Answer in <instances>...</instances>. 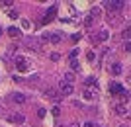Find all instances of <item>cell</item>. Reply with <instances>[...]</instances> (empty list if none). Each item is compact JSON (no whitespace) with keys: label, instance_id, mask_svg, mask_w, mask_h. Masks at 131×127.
I'll return each instance as SVG.
<instances>
[{"label":"cell","instance_id":"6da1fadb","mask_svg":"<svg viewBox=\"0 0 131 127\" xmlns=\"http://www.w3.org/2000/svg\"><path fill=\"white\" fill-rule=\"evenodd\" d=\"M22 45H24V47H27V49H31V51H41V47H43V45L39 43V39L37 37H31V35L24 37L22 39Z\"/></svg>","mask_w":131,"mask_h":127},{"label":"cell","instance_id":"7a4b0ae2","mask_svg":"<svg viewBox=\"0 0 131 127\" xmlns=\"http://www.w3.org/2000/svg\"><path fill=\"white\" fill-rule=\"evenodd\" d=\"M123 6H125L123 0H108V2H106V8H108L110 14H115V12L123 10Z\"/></svg>","mask_w":131,"mask_h":127},{"label":"cell","instance_id":"3957f363","mask_svg":"<svg viewBox=\"0 0 131 127\" xmlns=\"http://www.w3.org/2000/svg\"><path fill=\"white\" fill-rule=\"evenodd\" d=\"M16 68L20 72H26L29 68V61H27L26 57H16Z\"/></svg>","mask_w":131,"mask_h":127},{"label":"cell","instance_id":"277c9868","mask_svg":"<svg viewBox=\"0 0 131 127\" xmlns=\"http://www.w3.org/2000/svg\"><path fill=\"white\" fill-rule=\"evenodd\" d=\"M82 98L88 100V102H94V100L98 98V92H96L94 88H84L82 90Z\"/></svg>","mask_w":131,"mask_h":127},{"label":"cell","instance_id":"5b68a950","mask_svg":"<svg viewBox=\"0 0 131 127\" xmlns=\"http://www.w3.org/2000/svg\"><path fill=\"white\" fill-rule=\"evenodd\" d=\"M43 94L47 96L49 100H53V102H61V100H63V96H61V94H59V92H57L55 88H47V90L43 92Z\"/></svg>","mask_w":131,"mask_h":127},{"label":"cell","instance_id":"8992f818","mask_svg":"<svg viewBox=\"0 0 131 127\" xmlns=\"http://www.w3.org/2000/svg\"><path fill=\"white\" fill-rule=\"evenodd\" d=\"M8 121L22 125V123L26 121V116H24V113H18V111H14V113H10V116H8Z\"/></svg>","mask_w":131,"mask_h":127},{"label":"cell","instance_id":"52a82bcc","mask_svg":"<svg viewBox=\"0 0 131 127\" xmlns=\"http://www.w3.org/2000/svg\"><path fill=\"white\" fill-rule=\"evenodd\" d=\"M59 90H61V96H71L72 92H74L72 84H69V82H61L59 84Z\"/></svg>","mask_w":131,"mask_h":127},{"label":"cell","instance_id":"ba28073f","mask_svg":"<svg viewBox=\"0 0 131 127\" xmlns=\"http://www.w3.org/2000/svg\"><path fill=\"white\" fill-rule=\"evenodd\" d=\"M55 12H57V6H49V8H47V14H45L43 20H41V24H49L51 18L55 16Z\"/></svg>","mask_w":131,"mask_h":127},{"label":"cell","instance_id":"9c48e42d","mask_svg":"<svg viewBox=\"0 0 131 127\" xmlns=\"http://www.w3.org/2000/svg\"><path fill=\"white\" fill-rule=\"evenodd\" d=\"M110 92H112V94H121V92H123V86H121L119 82H112L110 84Z\"/></svg>","mask_w":131,"mask_h":127},{"label":"cell","instance_id":"30bf717a","mask_svg":"<svg viewBox=\"0 0 131 127\" xmlns=\"http://www.w3.org/2000/svg\"><path fill=\"white\" fill-rule=\"evenodd\" d=\"M114 108H115V116H119V117L127 116V106H123V104H115Z\"/></svg>","mask_w":131,"mask_h":127},{"label":"cell","instance_id":"8fae6325","mask_svg":"<svg viewBox=\"0 0 131 127\" xmlns=\"http://www.w3.org/2000/svg\"><path fill=\"white\" fill-rule=\"evenodd\" d=\"M12 100H14L16 104H24V102H26V96H24L22 92H14V94H12Z\"/></svg>","mask_w":131,"mask_h":127},{"label":"cell","instance_id":"7c38bea8","mask_svg":"<svg viewBox=\"0 0 131 127\" xmlns=\"http://www.w3.org/2000/svg\"><path fill=\"white\" fill-rule=\"evenodd\" d=\"M127 100H129V92H127V90H123V92L119 94V98H117V104H123V106H125Z\"/></svg>","mask_w":131,"mask_h":127},{"label":"cell","instance_id":"4fadbf2b","mask_svg":"<svg viewBox=\"0 0 131 127\" xmlns=\"http://www.w3.org/2000/svg\"><path fill=\"white\" fill-rule=\"evenodd\" d=\"M84 84H86V88H94V90L98 88V82H96V78H94V76L86 78V82H84Z\"/></svg>","mask_w":131,"mask_h":127},{"label":"cell","instance_id":"5bb4252c","mask_svg":"<svg viewBox=\"0 0 131 127\" xmlns=\"http://www.w3.org/2000/svg\"><path fill=\"white\" fill-rule=\"evenodd\" d=\"M121 71H123V68H121L119 63H114V65H112V74H114V76H119Z\"/></svg>","mask_w":131,"mask_h":127},{"label":"cell","instance_id":"9a60e30c","mask_svg":"<svg viewBox=\"0 0 131 127\" xmlns=\"http://www.w3.org/2000/svg\"><path fill=\"white\" fill-rule=\"evenodd\" d=\"M61 39H63L61 33H49V41H51V43H59Z\"/></svg>","mask_w":131,"mask_h":127},{"label":"cell","instance_id":"2e32d148","mask_svg":"<svg viewBox=\"0 0 131 127\" xmlns=\"http://www.w3.org/2000/svg\"><path fill=\"white\" fill-rule=\"evenodd\" d=\"M100 16H102V10H100L98 6H94L92 10H90V18L94 20V18H100Z\"/></svg>","mask_w":131,"mask_h":127},{"label":"cell","instance_id":"e0dca14e","mask_svg":"<svg viewBox=\"0 0 131 127\" xmlns=\"http://www.w3.org/2000/svg\"><path fill=\"white\" fill-rule=\"evenodd\" d=\"M8 33H10L12 37H18V35H22V29H18V28H8Z\"/></svg>","mask_w":131,"mask_h":127},{"label":"cell","instance_id":"ac0fdd59","mask_svg":"<svg viewBox=\"0 0 131 127\" xmlns=\"http://www.w3.org/2000/svg\"><path fill=\"white\" fill-rule=\"evenodd\" d=\"M108 37H110V33L106 31V29H102V31L98 33V37H96V39H100V41H108Z\"/></svg>","mask_w":131,"mask_h":127},{"label":"cell","instance_id":"d6986e66","mask_svg":"<svg viewBox=\"0 0 131 127\" xmlns=\"http://www.w3.org/2000/svg\"><path fill=\"white\" fill-rule=\"evenodd\" d=\"M121 37L125 39V41H129V37H131V28H125V29H123V33H121Z\"/></svg>","mask_w":131,"mask_h":127},{"label":"cell","instance_id":"ffe728a7","mask_svg":"<svg viewBox=\"0 0 131 127\" xmlns=\"http://www.w3.org/2000/svg\"><path fill=\"white\" fill-rule=\"evenodd\" d=\"M65 80L67 82H74V72H65Z\"/></svg>","mask_w":131,"mask_h":127},{"label":"cell","instance_id":"44dd1931","mask_svg":"<svg viewBox=\"0 0 131 127\" xmlns=\"http://www.w3.org/2000/svg\"><path fill=\"white\" fill-rule=\"evenodd\" d=\"M71 106H72V108H77V110H80V108H82V102H78V100H72Z\"/></svg>","mask_w":131,"mask_h":127},{"label":"cell","instance_id":"7402d4cb","mask_svg":"<svg viewBox=\"0 0 131 127\" xmlns=\"http://www.w3.org/2000/svg\"><path fill=\"white\" fill-rule=\"evenodd\" d=\"M71 68H72V71H78V68H80V65H78L77 59H74V61H71Z\"/></svg>","mask_w":131,"mask_h":127},{"label":"cell","instance_id":"603a6c76","mask_svg":"<svg viewBox=\"0 0 131 127\" xmlns=\"http://www.w3.org/2000/svg\"><path fill=\"white\" fill-rule=\"evenodd\" d=\"M78 51H80V49H72V51H71V55H69V57H71V61H74V59H77Z\"/></svg>","mask_w":131,"mask_h":127},{"label":"cell","instance_id":"cb8c5ba5","mask_svg":"<svg viewBox=\"0 0 131 127\" xmlns=\"http://www.w3.org/2000/svg\"><path fill=\"white\" fill-rule=\"evenodd\" d=\"M92 22H94V20H92L90 16H88V18H84V26H86V28H90V26H92Z\"/></svg>","mask_w":131,"mask_h":127},{"label":"cell","instance_id":"d4e9b609","mask_svg":"<svg viewBox=\"0 0 131 127\" xmlns=\"http://www.w3.org/2000/svg\"><path fill=\"white\" fill-rule=\"evenodd\" d=\"M45 113H47V111H45V108H37V116H39V117H45Z\"/></svg>","mask_w":131,"mask_h":127},{"label":"cell","instance_id":"484cf974","mask_svg":"<svg viewBox=\"0 0 131 127\" xmlns=\"http://www.w3.org/2000/svg\"><path fill=\"white\" fill-rule=\"evenodd\" d=\"M123 51H125V53H129V51H131V41H125V45H123Z\"/></svg>","mask_w":131,"mask_h":127},{"label":"cell","instance_id":"4316f807","mask_svg":"<svg viewBox=\"0 0 131 127\" xmlns=\"http://www.w3.org/2000/svg\"><path fill=\"white\" fill-rule=\"evenodd\" d=\"M86 59H88V61H94V59H96V55H94L92 51H88V53H86Z\"/></svg>","mask_w":131,"mask_h":127},{"label":"cell","instance_id":"83f0119b","mask_svg":"<svg viewBox=\"0 0 131 127\" xmlns=\"http://www.w3.org/2000/svg\"><path fill=\"white\" fill-rule=\"evenodd\" d=\"M8 16H10L12 20H16V18H18V12L16 10H10V12H8Z\"/></svg>","mask_w":131,"mask_h":127},{"label":"cell","instance_id":"f1b7e54d","mask_svg":"<svg viewBox=\"0 0 131 127\" xmlns=\"http://www.w3.org/2000/svg\"><path fill=\"white\" fill-rule=\"evenodd\" d=\"M49 57H51V61H59V55H57V53H51Z\"/></svg>","mask_w":131,"mask_h":127},{"label":"cell","instance_id":"f546056e","mask_svg":"<svg viewBox=\"0 0 131 127\" xmlns=\"http://www.w3.org/2000/svg\"><path fill=\"white\" fill-rule=\"evenodd\" d=\"M12 4H14L12 0H6V2H0V6H12Z\"/></svg>","mask_w":131,"mask_h":127},{"label":"cell","instance_id":"4dcf8cb0","mask_svg":"<svg viewBox=\"0 0 131 127\" xmlns=\"http://www.w3.org/2000/svg\"><path fill=\"white\" fill-rule=\"evenodd\" d=\"M59 113H61V110H59V108H53V116L57 117V116H59Z\"/></svg>","mask_w":131,"mask_h":127},{"label":"cell","instance_id":"1f68e13d","mask_svg":"<svg viewBox=\"0 0 131 127\" xmlns=\"http://www.w3.org/2000/svg\"><path fill=\"white\" fill-rule=\"evenodd\" d=\"M84 127H96V123H92V121H86V123H84Z\"/></svg>","mask_w":131,"mask_h":127},{"label":"cell","instance_id":"d6a6232c","mask_svg":"<svg viewBox=\"0 0 131 127\" xmlns=\"http://www.w3.org/2000/svg\"><path fill=\"white\" fill-rule=\"evenodd\" d=\"M69 127H80V123H78V121H71V125H69Z\"/></svg>","mask_w":131,"mask_h":127},{"label":"cell","instance_id":"836d02e7","mask_svg":"<svg viewBox=\"0 0 131 127\" xmlns=\"http://www.w3.org/2000/svg\"><path fill=\"white\" fill-rule=\"evenodd\" d=\"M2 33H4V29H2V28H0V35H2Z\"/></svg>","mask_w":131,"mask_h":127},{"label":"cell","instance_id":"e575fe53","mask_svg":"<svg viewBox=\"0 0 131 127\" xmlns=\"http://www.w3.org/2000/svg\"><path fill=\"white\" fill-rule=\"evenodd\" d=\"M59 127H65V125H59Z\"/></svg>","mask_w":131,"mask_h":127},{"label":"cell","instance_id":"d590c367","mask_svg":"<svg viewBox=\"0 0 131 127\" xmlns=\"http://www.w3.org/2000/svg\"><path fill=\"white\" fill-rule=\"evenodd\" d=\"M119 127H125V125H119Z\"/></svg>","mask_w":131,"mask_h":127}]
</instances>
